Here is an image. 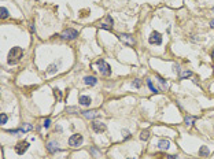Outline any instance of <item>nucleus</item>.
Returning <instances> with one entry per match:
<instances>
[{
  "label": "nucleus",
  "instance_id": "obj_28",
  "mask_svg": "<svg viewBox=\"0 0 214 159\" xmlns=\"http://www.w3.org/2000/svg\"><path fill=\"white\" fill-rule=\"evenodd\" d=\"M122 136H124V139H129V137H131V135H129L128 130H122Z\"/></svg>",
  "mask_w": 214,
  "mask_h": 159
},
{
  "label": "nucleus",
  "instance_id": "obj_2",
  "mask_svg": "<svg viewBox=\"0 0 214 159\" xmlns=\"http://www.w3.org/2000/svg\"><path fill=\"white\" fill-rule=\"evenodd\" d=\"M96 63H98V66H99V71H100V74H103V75H110V74H111V69H110V66H108L103 59H99Z\"/></svg>",
  "mask_w": 214,
  "mask_h": 159
},
{
  "label": "nucleus",
  "instance_id": "obj_10",
  "mask_svg": "<svg viewBox=\"0 0 214 159\" xmlns=\"http://www.w3.org/2000/svg\"><path fill=\"white\" fill-rule=\"evenodd\" d=\"M170 147V141L166 140V139H162V140L158 141V148L159 150H162V151H166V150H169Z\"/></svg>",
  "mask_w": 214,
  "mask_h": 159
},
{
  "label": "nucleus",
  "instance_id": "obj_22",
  "mask_svg": "<svg viewBox=\"0 0 214 159\" xmlns=\"http://www.w3.org/2000/svg\"><path fill=\"white\" fill-rule=\"evenodd\" d=\"M191 75H192V73H191L189 70H185V71H181V73H180V77H181V78H188Z\"/></svg>",
  "mask_w": 214,
  "mask_h": 159
},
{
  "label": "nucleus",
  "instance_id": "obj_31",
  "mask_svg": "<svg viewBox=\"0 0 214 159\" xmlns=\"http://www.w3.org/2000/svg\"><path fill=\"white\" fill-rule=\"evenodd\" d=\"M210 26H211V28L214 29V21H211V22H210Z\"/></svg>",
  "mask_w": 214,
  "mask_h": 159
},
{
  "label": "nucleus",
  "instance_id": "obj_24",
  "mask_svg": "<svg viewBox=\"0 0 214 159\" xmlns=\"http://www.w3.org/2000/svg\"><path fill=\"white\" fill-rule=\"evenodd\" d=\"M132 85L136 86V88H140V86H141V81H140V80H135L132 82Z\"/></svg>",
  "mask_w": 214,
  "mask_h": 159
},
{
  "label": "nucleus",
  "instance_id": "obj_16",
  "mask_svg": "<svg viewBox=\"0 0 214 159\" xmlns=\"http://www.w3.org/2000/svg\"><path fill=\"white\" fill-rule=\"evenodd\" d=\"M199 154H201V156H209V148L206 146H202L201 150H199Z\"/></svg>",
  "mask_w": 214,
  "mask_h": 159
},
{
  "label": "nucleus",
  "instance_id": "obj_1",
  "mask_svg": "<svg viewBox=\"0 0 214 159\" xmlns=\"http://www.w3.org/2000/svg\"><path fill=\"white\" fill-rule=\"evenodd\" d=\"M22 56H24V49L21 48V47H14V48H11L10 52H8L7 62H8V65H17V63L21 61Z\"/></svg>",
  "mask_w": 214,
  "mask_h": 159
},
{
  "label": "nucleus",
  "instance_id": "obj_25",
  "mask_svg": "<svg viewBox=\"0 0 214 159\" xmlns=\"http://www.w3.org/2000/svg\"><path fill=\"white\" fill-rule=\"evenodd\" d=\"M21 130H22V132H29V130H32V125H29V123H28V125H25V126L21 129Z\"/></svg>",
  "mask_w": 214,
  "mask_h": 159
},
{
  "label": "nucleus",
  "instance_id": "obj_18",
  "mask_svg": "<svg viewBox=\"0 0 214 159\" xmlns=\"http://www.w3.org/2000/svg\"><path fill=\"white\" fill-rule=\"evenodd\" d=\"M148 137H150V132H148V130H141L140 139H141V140H148Z\"/></svg>",
  "mask_w": 214,
  "mask_h": 159
},
{
  "label": "nucleus",
  "instance_id": "obj_19",
  "mask_svg": "<svg viewBox=\"0 0 214 159\" xmlns=\"http://www.w3.org/2000/svg\"><path fill=\"white\" fill-rule=\"evenodd\" d=\"M194 121H195V117H189V115L185 117V125L187 126H191L194 123Z\"/></svg>",
  "mask_w": 214,
  "mask_h": 159
},
{
  "label": "nucleus",
  "instance_id": "obj_23",
  "mask_svg": "<svg viewBox=\"0 0 214 159\" xmlns=\"http://www.w3.org/2000/svg\"><path fill=\"white\" fill-rule=\"evenodd\" d=\"M7 119H8V117H7L6 114H3V113H1V115H0V123H1V125H4V123L7 122Z\"/></svg>",
  "mask_w": 214,
  "mask_h": 159
},
{
  "label": "nucleus",
  "instance_id": "obj_8",
  "mask_svg": "<svg viewBox=\"0 0 214 159\" xmlns=\"http://www.w3.org/2000/svg\"><path fill=\"white\" fill-rule=\"evenodd\" d=\"M92 129H94V132L96 133H102V132H104L106 130V125L100 121H94L92 122Z\"/></svg>",
  "mask_w": 214,
  "mask_h": 159
},
{
  "label": "nucleus",
  "instance_id": "obj_7",
  "mask_svg": "<svg viewBox=\"0 0 214 159\" xmlns=\"http://www.w3.org/2000/svg\"><path fill=\"white\" fill-rule=\"evenodd\" d=\"M102 29H107V30H110L111 28H113V18L110 17V15H106V18L104 21H102L100 24H99Z\"/></svg>",
  "mask_w": 214,
  "mask_h": 159
},
{
  "label": "nucleus",
  "instance_id": "obj_15",
  "mask_svg": "<svg viewBox=\"0 0 214 159\" xmlns=\"http://www.w3.org/2000/svg\"><path fill=\"white\" fill-rule=\"evenodd\" d=\"M80 104L81 106H89L91 104V98L89 96H80Z\"/></svg>",
  "mask_w": 214,
  "mask_h": 159
},
{
  "label": "nucleus",
  "instance_id": "obj_30",
  "mask_svg": "<svg viewBox=\"0 0 214 159\" xmlns=\"http://www.w3.org/2000/svg\"><path fill=\"white\" fill-rule=\"evenodd\" d=\"M166 159H177V156L176 155H168V158Z\"/></svg>",
  "mask_w": 214,
  "mask_h": 159
},
{
  "label": "nucleus",
  "instance_id": "obj_5",
  "mask_svg": "<svg viewBox=\"0 0 214 159\" xmlns=\"http://www.w3.org/2000/svg\"><path fill=\"white\" fill-rule=\"evenodd\" d=\"M82 140H84V139H82L81 135H73L69 139V144L71 146V147H78V146L82 143Z\"/></svg>",
  "mask_w": 214,
  "mask_h": 159
},
{
  "label": "nucleus",
  "instance_id": "obj_9",
  "mask_svg": "<svg viewBox=\"0 0 214 159\" xmlns=\"http://www.w3.org/2000/svg\"><path fill=\"white\" fill-rule=\"evenodd\" d=\"M120 40L126 45H135V38L131 34H120Z\"/></svg>",
  "mask_w": 214,
  "mask_h": 159
},
{
  "label": "nucleus",
  "instance_id": "obj_6",
  "mask_svg": "<svg viewBox=\"0 0 214 159\" xmlns=\"http://www.w3.org/2000/svg\"><path fill=\"white\" fill-rule=\"evenodd\" d=\"M148 41L150 44H162V36H161V33H158V32H152L150 38H148Z\"/></svg>",
  "mask_w": 214,
  "mask_h": 159
},
{
  "label": "nucleus",
  "instance_id": "obj_12",
  "mask_svg": "<svg viewBox=\"0 0 214 159\" xmlns=\"http://www.w3.org/2000/svg\"><path fill=\"white\" fill-rule=\"evenodd\" d=\"M47 150H48L50 152H57V151H59V147H58L57 143L51 141V143H48V144H47Z\"/></svg>",
  "mask_w": 214,
  "mask_h": 159
},
{
  "label": "nucleus",
  "instance_id": "obj_17",
  "mask_svg": "<svg viewBox=\"0 0 214 159\" xmlns=\"http://www.w3.org/2000/svg\"><path fill=\"white\" fill-rule=\"evenodd\" d=\"M0 17H1V19L8 18V11H7V8H4V7L0 8Z\"/></svg>",
  "mask_w": 214,
  "mask_h": 159
},
{
  "label": "nucleus",
  "instance_id": "obj_27",
  "mask_svg": "<svg viewBox=\"0 0 214 159\" xmlns=\"http://www.w3.org/2000/svg\"><path fill=\"white\" fill-rule=\"evenodd\" d=\"M43 125H44V128H50V125H51V119H44V122H43Z\"/></svg>",
  "mask_w": 214,
  "mask_h": 159
},
{
  "label": "nucleus",
  "instance_id": "obj_33",
  "mask_svg": "<svg viewBox=\"0 0 214 159\" xmlns=\"http://www.w3.org/2000/svg\"><path fill=\"white\" fill-rule=\"evenodd\" d=\"M128 159H133V158H128Z\"/></svg>",
  "mask_w": 214,
  "mask_h": 159
},
{
  "label": "nucleus",
  "instance_id": "obj_11",
  "mask_svg": "<svg viewBox=\"0 0 214 159\" xmlns=\"http://www.w3.org/2000/svg\"><path fill=\"white\" fill-rule=\"evenodd\" d=\"M82 114H84L85 118H88V119H94L96 117H99V113H98V111H84Z\"/></svg>",
  "mask_w": 214,
  "mask_h": 159
},
{
  "label": "nucleus",
  "instance_id": "obj_20",
  "mask_svg": "<svg viewBox=\"0 0 214 159\" xmlns=\"http://www.w3.org/2000/svg\"><path fill=\"white\" fill-rule=\"evenodd\" d=\"M54 96L58 99V102H61V100H62V92L59 91L58 88H55V89H54Z\"/></svg>",
  "mask_w": 214,
  "mask_h": 159
},
{
  "label": "nucleus",
  "instance_id": "obj_26",
  "mask_svg": "<svg viewBox=\"0 0 214 159\" xmlns=\"http://www.w3.org/2000/svg\"><path fill=\"white\" fill-rule=\"evenodd\" d=\"M158 80H159V82H161V84L164 85V88H166V89H168V84L165 82V80L162 78V77H159V75H158Z\"/></svg>",
  "mask_w": 214,
  "mask_h": 159
},
{
  "label": "nucleus",
  "instance_id": "obj_13",
  "mask_svg": "<svg viewBox=\"0 0 214 159\" xmlns=\"http://www.w3.org/2000/svg\"><path fill=\"white\" fill-rule=\"evenodd\" d=\"M58 66H59V63H58V62H55V63L50 65V66H48V69H47V73H50V74L57 73V71H58Z\"/></svg>",
  "mask_w": 214,
  "mask_h": 159
},
{
  "label": "nucleus",
  "instance_id": "obj_32",
  "mask_svg": "<svg viewBox=\"0 0 214 159\" xmlns=\"http://www.w3.org/2000/svg\"><path fill=\"white\" fill-rule=\"evenodd\" d=\"M211 55H213V59H214V49H213V52H211Z\"/></svg>",
  "mask_w": 214,
  "mask_h": 159
},
{
  "label": "nucleus",
  "instance_id": "obj_3",
  "mask_svg": "<svg viewBox=\"0 0 214 159\" xmlns=\"http://www.w3.org/2000/svg\"><path fill=\"white\" fill-rule=\"evenodd\" d=\"M77 36H78V32L74 30V29H66L61 33V37L63 40H74Z\"/></svg>",
  "mask_w": 214,
  "mask_h": 159
},
{
  "label": "nucleus",
  "instance_id": "obj_29",
  "mask_svg": "<svg viewBox=\"0 0 214 159\" xmlns=\"http://www.w3.org/2000/svg\"><path fill=\"white\" fill-rule=\"evenodd\" d=\"M173 69H174V73H180V67H178L177 65H174V66H173Z\"/></svg>",
  "mask_w": 214,
  "mask_h": 159
},
{
  "label": "nucleus",
  "instance_id": "obj_4",
  "mask_svg": "<svg viewBox=\"0 0 214 159\" xmlns=\"http://www.w3.org/2000/svg\"><path fill=\"white\" fill-rule=\"evenodd\" d=\"M28 148H29V143L28 141H19L18 144L15 146V152L18 155H24Z\"/></svg>",
  "mask_w": 214,
  "mask_h": 159
},
{
  "label": "nucleus",
  "instance_id": "obj_14",
  "mask_svg": "<svg viewBox=\"0 0 214 159\" xmlns=\"http://www.w3.org/2000/svg\"><path fill=\"white\" fill-rule=\"evenodd\" d=\"M84 82H85L87 85L94 86L95 84L98 82V81H96V78H95V77H91V75H88V77H85V78H84Z\"/></svg>",
  "mask_w": 214,
  "mask_h": 159
},
{
  "label": "nucleus",
  "instance_id": "obj_21",
  "mask_svg": "<svg viewBox=\"0 0 214 159\" xmlns=\"http://www.w3.org/2000/svg\"><path fill=\"white\" fill-rule=\"evenodd\" d=\"M147 85H148V88L151 89V92H154V93H157V92H158V88L154 86V84H152L151 80H147Z\"/></svg>",
  "mask_w": 214,
  "mask_h": 159
}]
</instances>
